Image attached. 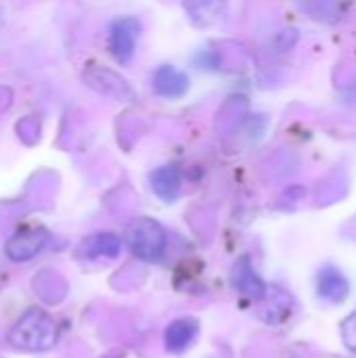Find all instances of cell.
Returning a JSON list of instances; mask_svg holds the SVG:
<instances>
[{"label": "cell", "instance_id": "obj_11", "mask_svg": "<svg viewBox=\"0 0 356 358\" xmlns=\"http://www.w3.org/2000/svg\"><path fill=\"white\" fill-rule=\"evenodd\" d=\"M185 8L197 25H210L225 15L227 0H185Z\"/></svg>", "mask_w": 356, "mask_h": 358}, {"label": "cell", "instance_id": "obj_6", "mask_svg": "<svg viewBox=\"0 0 356 358\" xmlns=\"http://www.w3.org/2000/svg\"><path fill=\"white\" fill-rule=\"evenodd\" d=\"M153 90L164 99H180L189 90V78L172 65H162L153 73Z\"/></svg>", "mask_w": 356, "mask_h": 358}, {"label": "cell", "instance_id": "obj_5", "mask_svg": "<svg viewBox=\"0 0 356 358\" xmlns=\"http://www.w3.org/2000/svg\"><path fill=\"white\" fill-rule=\"evenodd\" d=\"M46 243H48V233L36 227V229L19 231L17 235H13L4 245V254L13 262H27L36 258L46 248Z\"/></svg>", "mask_w": 356, "mask_h": 358}, {"label": "cell", "instance_id": "obj_7", "mask_svg": "<svg viewBox=\"0 0 356 358\" xmlns=\"http://www.w3.org/2000/svg\"><path fill=\"white\" fill-rule=\"evenodd\" d=\"M233 287L254 300H260L266 296V285L262 283V279L256 275V271L250 266L248 260H239L233 266Z\"/></svg>", "mask_w": 356, "mask_h": 358}, {"label": "cell", "instance_id": "obj_2", "mask_svg": "<svg viewBox=\"0 0 356 358\" xmlns=\"http://www.w3.org/2000/svg\"><path fill=\"white\" fill-rule=\"evenodd\" d=\"M126 243L138 260L157 262L166 250V231L153 218H134L126 229Z\"/></svg>", "mask_w": 356, "mask_h": 358}, {"label": "cell", "instance_id": "obj_10", "mask_svg": "<svg viewBox=\"0 0 356 358\" xmlns=\"http://www.w3.org/2000/svg\"><path fill=\"white\" fill-rule=\"evenodd\" d=\"M197 336L195 319H178L166 329V348L170 352H183Z\"/></svg>", "mask_w": 356, "mask_h": 358}, {"label": "cell", "instance_id": "obj_3", "mask_svg": "<svg viewBox=\"0 0 356 358\" xmlns=\"http://www.w3.org/2000/svg\"><path fill=\"white\" fill-rule=\"evenodd\" d=\"M84 82L88 88L97 90L103 96L115 99V101H132L134 92L130 88V84L113 69L109 67H101V65H90L84 69L82 73Z\"/></svg>", "mask_w": 356, "mask_h": 358}, {"label": "cell", "instance_id": "obj_1", "mask_svg": "<svg viewBox=\"0 0 356 358\" xmlns=\"http://www.w3.org/2000/svg\"><path fill=\"white\" fill-rule=\"evenodd\" d=\"M59 340V327L50 315L31 308L19 317V321L8 331V344L21 352H44L52 348Z\"/></svg>", "mask_w": 356, "mask_h": 358}, {"label": "cell", "instance_id": "obj_14", "mask_svg": "<svg viewBox=\"0 0 356 358\" xmlns=\"http://www.w3.org/2000/svg\"><path fill=\"white\" fill-rule=\"evenodd\" d=\"M10 101H13V92H10V88L0 86V113H4V111L8 109Z\"/></svg>", "mask_w": 356, "mask_h": 358}, {"label": "cell", "instance_id": "obj_9", "mask_svg": "<svg viewBox=\"0 0 356 358\" xmlns=\"http://www.w3.org/2000/svg\"><path fill=\"white\" fill-rule=\"evenodd\" d=\"M348 279L334 266H325L319 273V296L329 302H344L348 296Z\"/></svg>", "mask_w": 356, "mask_h": 358}, {"label": "cell", "instance_id": "obj_13", "mask_svg": "<svg viewBox=\"0 0 356 358\" xmlns=\"http://www.w3.org/2000/svg\"><path fill=\"white\" fill-rule=\"evenodd\" d=\"M342 340L350 350L356 352V313L342 323Z\"/></svg>", "mask_w": 356, "mask_h": 358}, {"label": "cell", "instance_id": "obj_8", "mask_svg": "<svg viewBox=\"0 0 356 358\" xmlns=\"http://www.w3.org/2000/svg\"><path fill=\"white\" fill-rule=\"evenodd\" d=\"M151 189L162 201H174L180 193V172L174 166H162L151 174Z\"/></svg>", "mask_w": 356, "mask_h": 358}, {"label": "cell", "instance_id": "obj_4", "mask_svg": "<svg viewBox=\"0 0 356 358\" xmlns=\"http://www.w3.org/2000/svg\"><path fill=\"white\" fill-rule=\"evenodd\" d=\"M141 34V23L134 17H122L113 21L111 34H109V48L115 61L120 63H130L134 57L136 40Z\"/></svg>", "mask_w": 356, "mask_h": 358}, {"label": "cell", "instance_id": "obj_12", "mask_svg": "<svg viewBox=\"0 0 356 358\" xmlns=\"http://www.w3.org/2000/svg\"><path fill=\"white\" fill-rule=\"evenodd\" d=\"M120 239L111 233H99L84 243V254L88 258H115L120 254Z\"/></svg>", "mask_w": 356, "mask_h": 358}]
</instances>
